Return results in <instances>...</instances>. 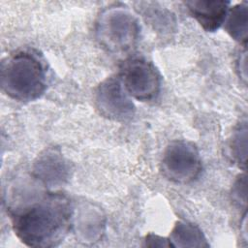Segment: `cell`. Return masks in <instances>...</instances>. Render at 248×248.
I'll use <instances>...</instances> for the list:
<instances>
[{
	"mask_svg": "<svg viewBox=\"0 0 248 248\" xmlns=\"http://www.w3.org/2000/svg\"><path fill=\"white\" fill-rule=\"evenodd\" d=\"M71 202L61 192H44L34 202L9 208L13 230L30 247L59 245L73 225Z\"/></svg>",
	"mask_w": 248,
	"mask_h": 248,
	"instance_id": "obj_1",
	"label": "cell"
},
{
	"mask_svg": "<svg viewBox=\"0 0 248 248\" xmlns=\"http://www.w3.org/2000/svg\"><path fill=\"white\" fill-rule=\"evenodd\" d=\"M46 68L33 50L22 49L2 62L1 87L10 98L30 102L40 98L46 89Z\"/></svg>",
	"mask_w": 248,
	"mask_h": 248,
	"instance_id": "obj_2",
	"label": "cell"
},
{
	"mask_svg": "<svg viewBox=\"0 0 248 248\" xmlns=\"http://www.w3.org/2000/svg\"><path fill=\"white\" fill-rule=\"evenodd\" d=\"M96 38L113 53H125L138 44L140 25L138 17L122 4H112L102 11L96 21Z\"/></svg>",
	"mask_w": 248,
	"mask_h": 248,
	"instance_id": "obj_3",
	"label": "cell"
},
{
	"mask_svg": "<svg viewBox=\"0 0 248 248\" xmlns=\"http://www.w3.org/2000/svg\"><path fill=\"white\" fill-rule=\"evenodd\" d=\"M161 167L163 174L178 184L195 181L202 170L198 147L194 142L186 140H174L166 146Z\"/></svg>",
	"mask_w": 248,
	"mask_h": 248,
	"instance_id": "obj_4",
	"label": "cell"
},
{
	"mask_svg": "<svg viewBox=\"0 0 248 248\" xmlns=\"http://www.w3.org/2000/svg\"><path fill=\"white\" fill-rule=\"evenodd\" d=\"M117 75L127 93L138 101H152L160 93V73L152 62L142 57H130L123 61Z\"/></svg>",
	"mask_w": 248,
	"mask_h": 248,
	"instance_id": "obj_5",
	"label": "cell"
},
{
	"mask_svg": "<svg viewBox=\"0 0 248 248\" xmlns=\"http://www.w3.org/2000/svg\"><path fill=\"white\" fill-rule=\"evenodd\" d=\"M131 98L119 76H110L96 87L94 105L102 116L109 120L125 122L130 120L136 111Z\"/></svg>",
	"mask_w": 248,
	"mask_h": 248,
	"instance_id": "obj_6",
	"label": "cell"
},
{
	"mask_svg": "<svg viewBox=\"0 0 248 248\" xmlns=\"http://www.w3.org/2000/svg\"><path fill=\"white\" fill-rule=\"evenodd\" d=\"M32 173L45 187L57 188L69 180L71 166L58 147H48L37 157Z\"/></svg>",
	"mask_w": 248,
	"mask_h": 248,
	"instance_id": "obj_7",
	"label": "cell"
},
{
	"mask_svg": "<svg viewBox=\"0 0 248 248\" xmlns=\"http://www.w3.org/2000/svg\"><path fill=\"white\" fill-rule=\"evenodd\" d=\"M184 4L190 15L205 31L214 32L224 24L231 3L219 0H191Z\"/></svg>",
	"mask_w": 248,
	"mask_h": 248,
	"instance_id": "obj_8",
	"label": "cell"
},
{
	"mask_svg": "<svg viewBox=\"0 0 248 248\" xmlns=\"http://www.w3.org/2000/svg\"><path fill=\"white\" fill-rule=\"evenodd\" d=\"M169 240L172 247H208L209 244L202 230L186 221H177L171 230Z\"/></svg>",
	"mask_w": 248,
	"mask_h": 248,
	"instance_id": "obj_9",
	"label": "cell"
},
{
	"mask_svg": "<svg viewBox=\"0 0 248 248\" xmlns=\"http://www.w3.org/2000/svg\"><path fill=\"white\" fill-rule=\"evenodd\" d=\"M224 24L227 33L233 40L246 46L248 41V4L242 2L230 8Z\"/></svg>",
	"mask_w": 248,
	"mask_h": 248,
	"instance_id": "obj_10",
	"label": "cell"
},
{
	"mask_svg": "<svg viewBox=\"0 0 248 248\" xmlns=\"http://www.w3.org/2000/svg\"><path fill=\"white\" fill-rule=\"evenodd\" d=\"M247 131V122L244 120L235 127L229 144L232 159L243 170L246 168Z\"/></svg>",
	"mask_w": 248,
	"mask_h": 248,
	"instance_id": "obj_11",
	"label": "cell"
},
{
	"mask_svg": "<svg viewBox=\"0 0 248 248\" xmlns=\"http://www.w3.org/2000/svg\"><path fill=\"white\" fill-rule=\"evenodd\" d=\"M247 180H246V175L245 174H240L238 175L237 179L235 180L233 186H232V199L235 202H237L239 205L243 203L246 206V201H247Z\"/></svg>",
	"mask_w": 248,
	"mask_h": 248,
	"instance_id": "obj_12",
	"label": "cell"
},
{
	"mask_svg": "<svg viewBox=\"0 0 248 248\" xmlns=\"http://www.w3.org/2000/svg\"><path fill=\"white\" fill-rule=\"evenodd\" d=\"M143 242V246L147 247H172L169 238L162 237L154 233L146 234Z\"/></svg>",
	"mask_w": 248,
	"mask_h": 248,
	"instance_id": "obj_13",
	"label": "cell"
},
{
	"mask_svg": "<svg viewBox=\"0 0 248 248\" xmlns=\"http://www.w3.org/2000/svg\"><path fill=\"white\" fill-rule=\"evenodd\" d=\"M240 54V53H239ZM236 68L239 74V77L246 82L247 80V51L246 47H244L241 54L238 56L236 61Z\"/></svg>",
	"mask_w": 248,
	"mask_h": 248,
	"instance_id": "obj_14",
	"label": "cell"
}]
</instances>
